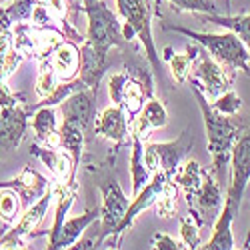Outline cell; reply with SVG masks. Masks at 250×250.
I'll use <instances>...</instances> for the list:
<instances>
[{
	"instance_id": "6da1fadb",
	"label": "cell",
	"mask_w": 250,
	"mask_h": 250,
	"mask_svg": "<svg viewBox=\"0 0 250 250\" xmlns=\"http://www.w3.org/2000/svg\"><path fill=\"white\" fill-rule=\"evenodd\" d=\"M192 86V94L196 96L198 108L204 120V130H206V138H208V152L212 156V174L216 176V180L220 184H224V176H226V166L230 162V150L234 146L236 138L240 136L242 128L236 122L230 120V116H224L220 112H216L212 108V104H208L206 94L202 92V88L196 82H190Z\"/></svg>"
},
{
	"instance_id": "cb8c5ba5",
	"label": "cell",
	"mask_w": 250,
	"mask_h": 250,
	"mask_svg": "<svg viewBox=\"0 0 250 250\" xmlns=\"http://www.w3.org/2000/svg\"><path fill=\"white\" fill-rule=\"evenodd\" d=\"M32 122L30 126L36 132L40 140H44L56 148L58 146V124H56V110L52 106H40L32 110Z\"/></svg>"
},
{
	"instance_id": "277c9868",
	"label": "cell",
	"mask_w": 250,
	"mask_h": 250,
	"mask_svg": "<svg viewBox=\"0 0 250 250\" xmlns=\"http://www.w3.org/2000/svg\"><path fill=\"white\" fill-rule=\"evenodd\" d=\"M98 188H100V194H102V202H100V234L98 238L94 240V248H98L106 238L112 236L114 228L118 226V222L122 220L124 212H126V208L130 204L128 196L122 192L120 184L116 180V176L106 170V174H104L100 180H98Z\"/></svg>"
},
{
	"instance_id": "ab89813d",
	"label": "cell",
	"mask_w": 250,
	"mask_h": 250,
	"mask_svg": "<svg viewBox=\"0 0 250 250\" xmlns=\"http://www.w3.org/2000/svg\"><path fill=\"white\" fill-rule=\"evenodd\" d=\"M6 2H10V0H0V4H6Z\"/></svg>"
},
{
	"instance_id": "603a6c76",
	"label": "cell",
	"mask_w": 250,
	"mask_h": 250,
	"mask_svg": "<svg viewBox=\"0 0 250 250\" xmlns=\"http://www.w3.org/2000/svg\"><path fill=\"white\" fill-rule=\"evenodd\" d=\"M0 186H12V188L20 194V198H40L50 186L46 182V178H42L38 172L30 170V168H24L22 174L14 180H8V182H0Z\"/></svg>"
},
{
	"instance_id": "7a4b0ae2",
	"label": "cell",
	"mask_w": 250,
	"mask_h": 250,
	"mask_svg": "<svg viewBox=\"0 0 250 250\" xmlns=\"http://www.w3.org/2000/svg\"><path fill=\"white\" fill-rule=\"evenodd\" d=\"M166 30L184 34V36L192 38L194 42L202 44L208 52H210V58H214L222 68L240 70L244 74H250V54H248L246 46L242 44V40L234 32H230V30L222 32V34L196 32V30L182 28V26H166Z\"/></svg>"
},
{
	"instance_id": "d4e9b609",
	"label": "cell",
	"mask_w": 250,
	"mask_h": 250,
	"mask_svg": "<svg viewBox=\"0 0 250 250\" xmlns=\"http://www.w3.org/2000/svg\"><path fill=\"white\" fill-rule=\"evenodd\" d=\"M202 174H204V170L200 168V164L194 158H184L176 168V172L172 174L170 182L186 192V198H190L202 182Z\"/></svg>"
},
{
	"instance_id": "74e56055",
	"label": "cell",
	"mask_w": 250,
	"mask_h": 250,
	"mask_svg": "<svg viewBox=\"0 0 250 250\" xmlns=\"http://www.w3.org/2000/svg\"><path fill=\"white\" fill-rule=\"evenodd\" d=\"M10 24H12V20H10V16L6 14V8H0V36L8 34Z\"/></svg>"
},
{
	"instance_id": "ba28073f",
	"label": "cell",
	"mask_w": 250,
	"mask_h": 250,
	"mask_svg": "<svg viewBox=\"0 0 250 250\" xmlns=\"http://www.w3.org/2000/svg\"><path fill=\"white\" fill-rule=\"evenodd\" d=\"M28 128V110L20 106H2L0 108V158L10 154L22 142Z\"/></svg>"
},
{
	"instance_id": "f1b7e54d",
	"label": "cell",
	"mask_w": 250,
	"mask_h": 250,
	"mask_svg": "<svg viewBox=\"0 0 250 250\" xmlns=\"http://www.w3.org/2000/svg\"><path fill=\"white\" fill-rule=\"evenodd\" d=\"M180 238L184 242L186 248H198L200 244V220L196 218V214H188V216H180Z\"/></svg>"
},
{
	"instance_id": "d6986e66",
	"label": "cell",
	"mask_w": 250,
	"mask_h": 250,
	"mask_svg": "<svg viewBox=\"0 0 250 250\" xmlns=\"http://www.w3.org/2000/svg\"><path fill=\"white\" fill-rule=\"evenodd\" d=\"M50 66L58 80H72L80 70V50L72 42H62L52 54Z\"/></svg>"
},
{
	"instance_id": "9a60e30c",
	"label": "cell",
	"mask_w": 250,
	"mask_h": 250,
	"mask_svg": "<svg viewBox=\"0 0 250 250\" xmlns=\"http://www.w3.org/2000/svg\"><path fill=\"white\" fill-rule=\"evenodd\" d=\"M98 218H100V206H94V208H90V210H86L84 214L64 220V224H62V228H60L58 238H56L48 248H50V250H56V248H70L82 234H84L86 228H88L90 224H94Z\"/></svg>"
},
{
	"instance_id": "d590c367",
	"label": "cell",
	"mask_w": 250,
	"mask_h": 250,
	"mask_svg": "<svg viewBox=\"0 0 250 250\" xmlns=\"http://www.w3.org/2000/svg\"><path fill=\"white\" fill-rule=\"evenodd\" d=\"M152 248L154 250H180L184 248L178 240H174L170 234H164V232H158L152 236Z\"/></svg>"
},
{
	"instance_id": "ffe728a7",
	"label": "cell",
	"mask_w": 250,
	"mask_h": 250,
	"mask_svg": "<svg viewBox=\"0 0 250 250\" xmlns=\"http://www.w3.org/2000/svg\"><path fill=\"white\" fill-rule=\"evenodd\" d=\"M54 196H56V214H54V224L48 236V246L58 238L60 228L66 220V214L70 210V206L74 202L76 196V180H68V182H58V186L54 188Z\"/></svg>"
},
{
	"instance_id": "484cf974",
	"label": "cell",
	"mask_w": 250,
	"mask_h": 250,
	"mask_svg": "<svg viewBox=\"0 0 250 250\" xmlns=\"http://www.w3.org/2000/svg\"><path fill=\"white\" fill-rule=\"evenodd\" d=\"M132 138V156H130V176H132V196L140 192V188L150 180V170L144 164V144L142 138L130 132Z\"/></svg>"
},
{
	"instance_id": "52a82bcc",
	"label": "cell",
	"mask_w": 250,
	"mask_h": 250,
	"mask_svg": "<svg viewBox=\"0 0 250 250\" xmlns=\"http://www.w3.org/2000/svg\"><path fill=\"white\" fill-rule=\"evenodd\" d=\"M96 90L92 88H82L72 92L58 104V108L62 112V120L74 122L78 126L84 128L88 132L94 126V118H96Z\"/></svg>"
},
{
	"instance_id": "4dcf8cb0",
	"label": "cell",
	"mask_w": 250,
	"mask_h": 250,
	"mask_svg": "<svg viewBox=\"0 0 250 250\" xmlns=\"http://www.w3.org/2000/svg\"><path fill=\"white\" fill-rule=\"evenodd\" d=\"M178 12H198V14H222L214 0H168Z\"/></svg>"
},
{
	"instance_id": "7402d4cb",
	"label": "cell",
	"mask_w": 250,
	"mask_h": 250,
	"mask_svg": "<svg viewBox=\"0 0 250 250\" xmlns=\"http://www.w3.org/2000/svg\"><path fill=\"white\" fill-rule=\"evenodd\" d=\"M84 136H86V132L82 126H78V124H74V122H68V120H62V126L58 128V146H62L64 150L70 152L74 170L80 164V154H82V146H84Z\"/></svg>"
},
{
	"instance_id": "f546056e",
	"label": "cell",
	"mask_w": 250,
	"mask_h": 250,
	"mask_svg": "<svg viewBox=\"0 0 250 250\" xmlns=\"http://www.w3.org/2000/svg\"><path fill=\"white\" fill-rule=\"evenodd\" d=\"M212 108H214L216 112L224 114V116H236V114L240 112V108H242V98H240L234 90L228 88V90H224L218 98H214Z\"/></svg>"
},
{
	"instance_id": "83f0119b",
	"label": "cell",
	"mask_w": 250,
	"mask_h": 250,
	"mask_svg": "<svg viewBox=\"0 0 250 250\" xmlns=\"http://www.w3.org/2000/svg\"><path fill=\"white\" fill-rule=\"evenodd\" d=\"M20 212V194L12 186H0V218L10 222Z\"/></svg>"
},
{
	"instance_id": "4fadbf2b",
	"label": "cell",
	"mask_w": 250,
	"mask_h": 250,
	"mask_svg": "<svg viewBox=\"0 0 250 250\" xmlns=\"http://www.w3.org/2000/svg\"><path fill=\"white\" fill-rule=\"evenodd\" d=\"M188 204H196L204 218H216L222 208V184L214 180L210 172H204L200 186L188 198Z\"/></svg>"
},
{
	"instance_id": "e0dca14e",
	"label": "cell",
	"mask_w": 250,
	"mask_h": 250,
	"mask_svg": "<svg viewBox=\"0 0 250 250\" xmlns=\"http://www.w3.org/2000/svg\"><path fill=\"white\" fill-rule=\"evenodd\" d=\"M236 218V212L232 210L230 204H222L220 212L214 220L212 236L202 248L204 250H232L234 248V236H232V222Z\"/></svg>"
},
{
	"instance_id": "ac0fdd59",
	"label": "cell",
	"mask_w": 250,
	"mask_h": 250,
	"mask_svg": "<svg viewBox=\"0 0 250 250\" xmlns=\"http://www.w3.org/2000/svg\"><path fill=\"white\" fill-rule=\"evenodd\" d=\"M30 152L36 154L40 160H42L50 172L56 176L58 182H68V180H74L76 176V170L72 166V160L60 150H54V148H40L36 146V144H32L30 146Z\"/></svg>"
},
{
	"instance_id": "d6a6232c",
	"label": "cell",
	"mask_w": 250,
	"mask_h": 250,
	"mask_svg": "<svg viewBox=\"0 0 250 250\" xmlns=\"http://www.w3.org/2000/svg\"><path fill=\"white\" fill-rule=\"evenodd\" d=\"M56 74L50 66V62H44L42 68H40V74H38V80H36V92L40 96H48L54 88H56Z\"/></svg>"
},
{
	"instance_id": "5bb4252c",
	"label": "cell",
	"mask_w": 250,
	"mask_h": 250,
	"mask_svg": "<svg viewBox=\"0 0 250 250\" xmlns=\"http://www.w3.org/2000/svg\"><path fill=\"white\" fill-rule=\"evenodd\" d=\"M166 122H168V114H166L164 104L150 96L146 104H142L140 116L130 120V132L138 134L140 138H146L150 130L166 126Z\"/></svg>"
},
{
	"instance_id": "e575fe53",
	"label": "cell",
	"mask_w": 250,
	"mask_h": 250,
	"mask_svg": "<svg viewBox=\"0 0 250 250\" xmlns=\"http://www.w3.org/2000/svg\"><path fill=\"white\" fill-rule=\"evenodd\" d=\"M128 80V72H116L110 76V82H108V94L112 98L114 104L120 106V100H122V92H124V84Z\"/></svg>"
},
{
	"instance_id": "1f68e13d",
	"label": "cell",
	"mask_w": 250,
	"mask_h": 250,
	"mask_svg": "<svg viewBox=\"0 0 250 250\" xmlns=\"http://www.w3.org/2000/svg\"><path fill=\"white\" fill-rule=\"evenodd\" d=\"M156 212L158 216L162 218H168V216H174L176 212V186L172 182H168L164 186L162 194L156 198Z\"/></svg>"
},
{
	"instance_id": "2e32d148",
	"label": "cell",
	"mask_w": 250,
	"mask_h": 250,
	"mask_svg": "<svg viewBox=\"0 0 250 250\" xmlns=\"http://www.w3.org/2000/svg\"><path fill=\"white\" fill-rule=\"evenodd\" d=\"M108 68V58H102L92 44L84 40V44L80 48V80L92 90L98 92V84Z\"/></svg>"
},
{
	"instance_id": "836d02e7",
	"label": "cell",
	"mask_w": 250,
	"mask_h": 250,
	"mask_svg": "<svg viewBox=\"0 0 250 250\" xmlns=\"http://www.w3.org/2000/svg\"><path fill=\"white\" fill-rule=\"evenodd\" d=\"M34 10V0H14L10 6H6V14L12 22H20L24 18H30Z\"/></svg>"
},
{
	"instance_id": "8992f818",
	"label": "cell",
	"mask_w": 250,
	"mask_h": 250,
	"mask_svg": "<svg viewBox=\"0 0 250 250\" xmlns=\"http://www.w3.org/2000/svg\"><path fill=\"white\" fill-rule=\"evenodd\" d=\"M170 182V178L166 176L164 172H154L152 176H150V180L146 182L140 188V192L138 194H134V200L128 204V208H126V212H124V216H122V220L118 222V226L114 228V232H112V236L110 238H116L114 240V244H118V238L128 230V228L134 224V220H136V216L142 212V210H146V208H150L154 202H156V198L162 194V190H164V186Z\"/></svg>"
},
{
	"instance_id": "3957f363",
	"label": "cell",
	"mask_w": 250,
	"mask_h": 250,
	"mask_svg": "<svg viewBox=\"0 0 250 250\" xmlns=\"http://www.w3.org/2000/svg\"><path fill=\"white\" fill-rule=\"evenodd\" d=\"M116 8L120 16L132 26L136 38L144 46V54H146L152 72L156 78L162 82V60L156 52L154 38H152V10L148 0H116Z\"/></svg>"
},
{
	"instance_id": "9c48e42d",
	"label": "cell",
	"mask_w": 250,
	"mask_h": 250,
	"mask_svg": "<svg viewBox=\"0 0 250 250\" xmlns=\"http://www.w3.org/2000/svg\"><path fill=\"white\" fill-rule=\"evenodd\" d=\"M196 58L198 62H196L192 82H196L208 98H218L224 90L230 88V78L226 76V70L214 58L204 54H198Z\"/></svg>"
},
{
	"instance_id": "7c38bea8",
	"label": "cell",
	"mask_w": 250,
	"mask_h": 250,
	"mask_svg": "<svg viewBox=\"0 0 250 250\" xmlns=\"http://www.w3.org/2000/svg\"><path fill=\"white\" fill-rule=\"evenodd\" d=\"M92 128H94V134L120 144L124 138L130 134V122L126 118L124 108L118 106V104H112V106L104 108L94 118V126Z\"/></svg>"
},
{
	"instance_id": "f35d334b",
	"label": "cell",
	"mask_w": 250,
	"mask_h": 250,
	"mask_svg": "<svg viewBox=\"0 0 250 250\" xmlns=\"http://www.w3.org/2000/svg\"><path fill=\"white\" fill-rule=\"evenodd\" d=\"M224 2V14H230V8H232V0H222Z\"/></svg>"
},
{
	"instance_id": "60d3db41",
	"label": "cell",
	"mask_w": 250,
	"mask_h": 250,
	"mask_svg": "<svg viewBox=\"0 0 250 250\" xmlns=\"http://www.w3.org/2000/svg\"><path fill=\"white\" fill-rule=\"evenodd\" d=\"M244 248H250V242H248V244H246V246H244Z\"/></svg>"
},
{
	"instance_id": "30bf717a",
	"label": "cell",
	"mask_w": 250,
	"mask_h": 250,
	"mask_svg": "<svg viewBox=\"0 0 250 250\" xmlns=\"http://www.w3.org/2000/svg\"><path fill=\"white\" fill-rule=\"evenodd\" d=\"M52 198H54V190L48 188L42 196L38 198V202H34V204L28 208V210L22 214V218H20V220L14 224L12 230L6 232L2 238H0V246H4V248L16 246V244L22 242L26 236H30L32 230L36 228V224L44 218V214H46V210H48Z\"/></svg>"
},
{
	"instance_id": "44dd1931",
	"label": "cell",
	"mask_w": 250,
	"mask_h": 250,
	"mask_svg": "<svg viewBox=\"0 0 250 250\" xmlns=\"http://www.w3.org/2000/svg\"><path fill=\"white\" fill-rule=\"evenodd\" d=\"M200 20H206V22H212L216 26L234 32L242 40V44L250 54V12L236 14V16L234 14H200Z\"/></svg>"
},
{
	"instance_id": "4316f807",
	"label": "cell",
	"mask_w": 250,
	"mask_h": 250,
	"mask_svg": "<svg viewBox=\"0 0 250 250\" xmlns=\"http://www.w3.org/2000/svg\"><path fill=\"white\" fill-rule=\"evenodd\" d=\"M164 52H166L164 58L170 60V70H172L176 82H184L186 78H188V74H190L192 62L198 56V48L188 46V52H186V54H172V48H166Z\"/></svg>"
},
{
	"instance_id": "8d00e7d4",
	"label": "cell",
	"mask_w": 250,
	"mask_h": 250,
	"mask_svg": "<svg viewBox=\"0 0 250 250\" xmlns=\"http://www.w3.org/2000/svg\"><path fill=\"white\" fill-rule=\"evenodd\" d=\"M2 106H16V96L8 92V88L2 84V78H0V108Z\"/></svg>"
},
{
	"instance_id": "5b68a950",
	"label": "cell",
	"mask_w": 250,
	"mask_h": 250,
	"mask_svg": "<svg viewBox=\"0 0 250 250\" xmlns=\"http://www.w3.org/2000/svg\"><path fill=\"white\" fill-rule=\"evenodd\" d=\"M248 180H250V126L240 132L230 150V184H228L224 202L230 204L236 214L240 210V202Z\"/></svg>"
},
{
	"instance_id": "8fae6325",
	"label": "cell",
	"mask_w": 250,
	"mask_h": 250,
	"mask_svg": "<svg viewBox=\"0 0 250 250\" xmlns=\"http://www.w3.org/2000/svg\"><path fill=\"white\" fill-rule=\"evenodd\" d=\"M194 146V136L184 130L176 140L170 142H152V148L158 154V170L164 172L168 178H172V174L176 172V168L180 166V162L186 158Z\"/></svg>"
}]
</instances>
